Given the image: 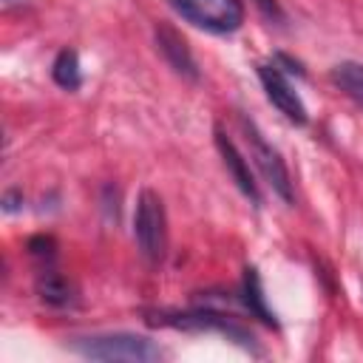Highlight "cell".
Returning a JSON list of instances; mask_svg holds the SVG:
<instances>
[{
	"instance_id": "cell-5",
	"label": "cell",
	"mask_w": 363,
	"mask_h": 363,
	"mask_svg": "<svg viewBox=\"0 0 363 363\" xmlns=\"http://www.w3.org/2000/svg\"><path fill=\"white\" fill-rule=\"evenodd\" d=\"M244 125V136H247V145H250V159L255 162V167L261 170V176L267 179V184L284 199V201H292V179H289V170L281 159V153L264 139V133L255 128L252 119H241Z\"/></svg>"
},
{
	"instance_id": "cell-11",
	"label": "cell",
	"mask_w": 363,
	"mask_h": 363,
	"mask_svg": "<svg viewBox=\"0 0 363 363\" xmlns=\"http://www.w3.org/2000/svg\"><path fill=\"white\" fill-rule=\"evenodd\" d=\"M332 82L346 94L352 96L357 105H363V62H354V60H343L337 62L332 71H329Z\"/></svg>"
},
{
	"instance_id": "cell-2",
	"label": "cell",
	"mask_w": 363,
	"mask_h": 363,
	"mask_svg": "<svg viewBox=\"0 0 363 363\" xmlns=\"http://www.w3.org/2000/svg\"><path fill=\"white\" fill-rule=\"evenodd\" d=\"M71 349L88 360H125V363H153L164 352L156 340L136 335V332H108V335H91L71 340Z\"/></svg>"
},
{
	"instance_id": "cell-3",
	"label": "cell",
	"mask_w": 363,
	"mask_h": 363,
	"mask_svg": "<svg viewBox=\"0 0 363 363\" xmlns=\"http://www.w3.org/2000/svg\"><path fill=\"white\" fill-rule=\"evenodd\" d=\"M133 238L139 252L150 261L159 264L167 250V218H164V204L153 190H142L136 199L133 210Z\"/></svg>"
},
{
	"instance_id": "cell-16",
	"label": "cell",
	"mask_w": 363,
	"mask_h": 363,
	"mask_svg": "<svg viewBox=\"0 0 363 363\" xmlns=\"http://www.w3.org/2000/svg\"><path fill=\"white\" fill-rule=\"evenodd\" d=\"M275 60H278V62H284L289 74H298V77H303V68H301V62H298V60H292V57H286V54H278Z\"/></svg>"
},
{
	"instance_id": "cell-13",
	"label": "cell",
	"mask_w": 363,
	"mask_h": 363,
	"mask_svg": "<svg viewBox=\"0 0 363 363\" xmlns=\"http://www.w3.org/2000/svg\"><path fill=\"white\" fill-rule=\"evenodd\" d=\"M28 252H31L34 258L51 264L54 255H57V241H54L51 235H31V238H28Z\"/></svg>"
},
{
	"instance_id": "cell-7",
	"label": "cell",
	"mask_w": 363,
	"mask_h": 363,
	"mask_svg": "<svg viewBox=\"0 0 363 363\" xmlns=\"http://www.w3.org/2000/svg\"><path fill=\"white\" fill-rule=\"evenodd\" d=\"M153 37H156V48L162 51V57L167 60V65H170L176 74H182L184 79L196 82V79H199V65H196V57H193L187 40H184L170 23H156Z\"/></svg>"
},
{
	"instance_id": "cell-9",
	"label": "cell",
	"mask_w": 363,
	"mask_h": 363,
	"mask_svg": "<svg viewBox=\"0 0 363 363\" xmlns=\"http://www.w3.org/2000/svg\"><path fill=\"white\" fill-rule=\"evenodd\" d=\"M241 303H244V309H247L252 318L264 320L267 326H278L275 312L267 306L264 286H261V275H258L255 267H247V269H244V281H241Z\"/></svg>"
},
{
	"instance_id": "cell-14",
	"label": "cell",
	"mask_w": 363,
	"mask_h": 363,
	"mask_svg": "<svg viewBox=\"0 0 363 363\" xmlns=\"http://www.w3.org/2000/svg\"><path fill=\"white\" fill-rule=\"evenodd\" d=\"M255 6L261 9V14H264V17L284 23V9L278 6V0H255Z\"/></svg>"
},
{
	"instance_id": "cell-4",
	"label": "cell",
	"mask_w": 363,
	"mask_h": 363,
	"mask_svg": "<svg viewBox=\"0 0 363 363\" xmlns=\"http://www.w3.org/2000/svg\"><path fill=\"white\" fill-rule=\"evenodd\" d=\"M170 9L210 34H233L244 23L241 0H167Z\"/></svg>"
},
{
	"instance_id": "cell-1",
	"label": "cell",
	"mask_w": 363,
	"mask_h": 363,
	"mask_svg": "<svg viewBox=\"0 0 363 363\" xmlns=\"http://www.w3.org/2000/svg\"><path fill=\"white\" fill-rule=\"evenodd\" d=\"M150 326H170V329H184V332H218L227 340L238 343L241 349L261 354L255 335L233 315L218 312V309H187V312H173V309H156L145 312Z\"/></svg>"
},
{
	"instance_id": "cell-17",
	"label": "cell",
	"mask_w": 363,
	"mask_h": 363,
	"mask_svg": "<svg viewBox=\"0 0 363 363\" xmlns=\"http://www.w3.org/2000/svg\"><path fill=\"white\" fill-rule=\"evenodd\" d=\"M9 3H11V0H9Z\"/></svg>"
},
{
	"instance_id": "cell-6",
	"label": "cell",
	"mask_w": 363,
	"mask_h": 363,
	"mask_svg": "<svg viewBox=\"0 0 363 363\" xmlns=\"http://www.w3.org/2000/svg\"><path fill=\"white\" fill-rule=\"evenodd\" d=\"M255 71H258V79H261V85H264V91H267V99H269L289 122L306 125V122H309L306 105L301 102V96H298V91L289 85V79L281 74L278 62H258Z\"/></svg>"
},
{
	"instance_id": "cell-10",
	"label": "cell",
	"mask_w": 363,
	"mask_h": 363,
	"mask_svg": "<svg viewBox=\"0 0 363 363\" xmlns=\"http://www.w3.org/2000/svg\"><path fill=\"white\" fill-rule=\"evenodd\" d=\"M34 289L40 295V301H45L48 306H68L74 303V286L68 284V278L62 272H57L54 267H43L37 272Z\"/></svg>"
},
{
	"instance_id": "cell-8",
	"label": "cell",
	"mask_w": 363,
	"mask_h": 363,
	"mask_svg": "<svg viewBox=\"0 0 363 363\" xmlns=\"http://www.w3.org/2000/svg\"><path fill=\"white\" fill-rule=\"evenodd\" d=\"M216 147H218V153H221V159H224V164H227L233 182L238 184V190H241L252 204H258V201H261V193H258V184H255V179H252V173H250V164H247V159L241 156V150L235 147V142H233L221 128H216Z\"/></svg>"
},
{
	"instance_id": "cell-15",
	"label": "cell",
	"mask_w": 363,
	"mask_h": 363,
	"mask_svg": "<svg viewBox=\"0 0 363 363\" xmlns=\"http://www.w3.org/2000/svg\"><path fill=\"white\" fill-rule=\"evenodd\" d=\"M20 204H23V193H20L17 187H11V190L3 196V210H6V213H17Z\"/></svg>"
},
{
	"instance_id": "cell-12",
	"label": "cell",
	"mask_w": 363,
	"mask_h": 363,
	"mask_svg": "<svg viewBox=\"0 0 363 363\" xmlns=\"http://www.w3.org/2000/svg\"><path fill=\"white\" fill-rule=\"evenodd\" d=\"M51 77L60 88L65 91H77L82 85V74H79V57L74 48H62L57 57H54V65H51Z\"/></svg>"
}]
</instances>
